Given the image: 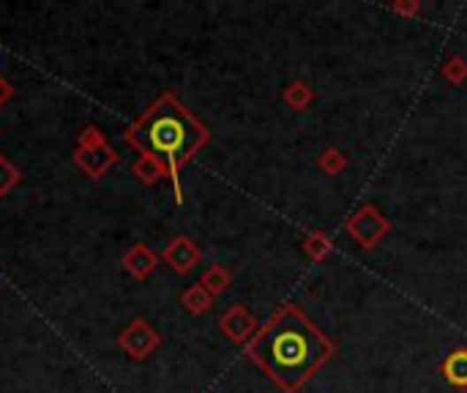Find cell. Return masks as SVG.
Returning <instances> with one entry per match:
<instances>
[{"label":"cell","mask_w":467,"mask_h":393,"mask_svg":"<svg viewBox=\"0 0 467 393\" xmlns=\"http://www.w3.org/2000/svg\"><path fill=\"white\" fill-rule=\"evenodd\" d=\"M156 257L145 243H134L126 254H123V271H126L129 276H134V279H148L150 274H153V268H156Z\"/></svg>","instance_id":"cell-6"},{"label":"cell","mask_w":467,"mask_h":393,"mask_svg":"<svg viewBox=\"0 0 467 393\" xmlns=\"http://www.w3.org/2000/svg\"><path fill=\"white\" fill-rule=\"evenodd\" d=\"M123 143L134 148L140 156H150L167 170V178L180 196V170L192 161L200 148L208 143V128L186 110L172 93H162L156 102L123 131Z\"/></svg>","instance_id":"cell-1"},{"label":"cell","mask_w":467,"mask_h":393,"mask_svg":"<svg viewBox=\"0 0 467 393\" xmlns=\"http://www.w3.org/2000/svg\"><path fill=\"white\" fill-rule=\"evenodd\" d=\"M11 96H14V88H11V82H9L4 74H0V110H4V104L9 102Z\"/></svg>","instance_id":"cell-12"},{"label":"cell","mask_w":467,"mask_h":393,"mask_svg":"<svg viewBox=\"0 0 467 393\" xmlns=\"http://www.w3.org/2000/svg\"><path fill=\"white\" fill-rule=\"evenodd\" d=\"M263 372L287 393L301 388L331 355V342L298 309L279 312L249 344Z\"/></svg>","instance_id":"cell-2"},{"label":"cell","mask_w":467,"mask_h":393,"mask_svg":"<svg viewBox=\"0 0 467 393\" xmlns=\"http://www.w3.org/2000/svg\"><path fill=\"white\" fill-rule=\"evenodd\" d=\"M162 259L167 262V266H170L172 271L186 274V271H192V268L197 266L200 251H197V246H195L189 238L180 235V238H175V241L162 251Z\"/></svg>","instance_id":"cell-5"},{"label":"cell","mask_w":467,"mask_h":393,"mask_svg":"<svg viewBox=\"0 0 467 393\" xmlns=\"http://www.w3.org/2000/svg\"><path fill=\"white\" fill-rule=\"evenodd\" d=\"M180 304L189 309V312L200 314V312H205L211 306V292H205L203 287H192V289H186L180 295Z\"/></svg>","instance_id":"cell-10"},{"label":"cell","mask_w":467,"mask_h":393,"mask_svg":"<svg viewBox=\"0 0 467 393\" xmlns=\"http://www.w3.org/2000/svg\"><path fill=\"white\" fill-rule=\"evenodd\" d=\"M159 344H162V336L153 331L150 322H145V320H140V317L132 320V322L118 334V347L126 352L129 358H134V360L148 358Z\"/></svg>","instance_id":"cell-4"},{"label":"cell","mask_w":467,"mask_h":393,"mask_svg":"<svg viewBox=\"0 0 467 393\" xmlns=\"http://www.w3.org/2000/svg\"><path fill=\"white\" fill-rule=\"evenodd\" d=\"M225 284H227V274H225L222 268H211V271L203 276V281H200V287H203L205 292H222Z\"/></svg>","instance_id":"cell-11"},{"label":"cell","mask_w":467,"mask_h":393,"mask_svg":"<svg viewBox=\"0 0 467 393\" xmlns=\"http://www.w3.org/2000/svg\"><path fill=\"white\" fill-rule=\"evenodd\" d=\"M74 164H77V170L85 173L90 181H102L118 164V153L96 126H85L77 137Z\"/></svg>","instance_id":"cell-3"},{"label":"cell","mask_w":467,"mask_h":393,"mask_svg":"<svg viewBox=\"0 0 467 393\" xmlns=\"http://www.w3.org/2000/svg\"><path fill=\"white\" fill-rule=\"evenodd\" d=\"M22 181V173L17 164L9 156H0V196H6L9 191H14Z\"/></svg>","instance_id":"cell-8"},{"label":"cell","mask_w":467,"mask_h":393,"mask_svg":"<svg viewBox=\"0 0 467 393\" xmlns=\"http://www.w3.org/2000/svg\"><path fill=\"white\" fill-rule=\"evenodd\" d=\"M446 377L454 382V385H467V352L464 350H459V352H454L448 360H446Z\"/></svg>","instance_id":"cell-9"},{"label":"cell","mask_w":467,"mask_h":393,"mask_svg":"<svg viewBox=\"0 0 467 393\" xmlns=\"http://www.w3.org/2000/svg\"><path fill=\"white\" fill-rule=\"evenodd\" d=\"M132 173H134L142 183H148V186H153V183H159L162 178H167V170H165L156 158H150V156H137Z\"/></svg>","instance_id":"cell-7"}]
</instances>
